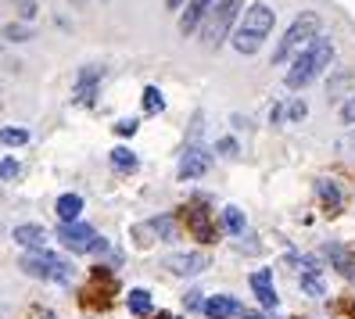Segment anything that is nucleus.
Masks as SVG:
<instances>
[{
    "mask_svg": "<svg viewBox=\"0 0 355 319\" xmlns=\"http://www.w3.org/2000/svg\"><path fill=\"white\" fill-rule=\"evenodd\" d=\"M18 173H22V165L15 158H0V180H15Z\"/></svg>",
    "mask_w": 355,
    "mask_h": 319,
    "instance_id": "25",
    "label": "nucleus"
},
{
    "mask_svg": "<svg viewBox=\"0 0 355 319\" xmlns=\"http://www.w3.org/2000/svg\"><path fill=\"white\" fill-rule=\"evenodd\" d=\"M320 36V15H312V11H302L295 22H291V29L284 33L280 40V47L273 51V65H284V61H291L302 47H309L312 40Z\"/></svg>",
    "mask_w": 355,
    "mask_h": 319,
    "instance_id": "3",
    "label": "nucleus"
},
{
    "mask_svg": "<svg viewBox=\"0 0 355 319\" xmlns=\"http://www.w3.org/2000/svg\"><path fill=\"white\" fill-rule=\"evenodd\" d=\"M191 230L198 233V241H205V244L216 241V226H212V219H208L205 208H191Z\"/></svg>",
    "mask_w": 355,
    "mask_h": 319,
    "instance_id": "15",
    "label": "nucleus"
},
{
    "mask_svg": "<svg viewBox=\"0 0 355 319\" xmlns=\"http://www.w3.org/2000/svg\"><path fill=\"white\" fill-rule=\"evenodd\" d=\"M162 266L169 273H176V276H198V273L208 269V255H201V251H173Z\"/></svg>",
    "mask_w": 355,
    "mask_h": 319,
    "instance_id": "7",
    "label": "nucleus"
},
{
    "mask_svg": "<svg viewBox=\"0 0 355 319\" xmlns=\"http://www.w3.org/2000/svg\"><path fill=\"white\" fill-rule=\"evenodd\" d=\"M216 151H219L223 158H237V140H234V137H223Z\"/></svg>",
    "mask_w": 355,
    "mask_h": 319,
    "instance_id": "26",
    "label": "nucleus"
},
{
    "mask_svg": "<svg viewBox=\"0 0 355 319\" xmlns=\"http://www.w3.org/2000/svg\"><path fill=\"white\" fill-rule=\"evenodd\" d=\"M58 241L65 244L69 251H104V248H108L101 233H97L94 226H87V223H69V226H61V230H58Z\"/></svg>",
    "mask_w": 355,
    "mask_h": 319,
    "instance_id": "6",
    "label": "nucleus"
},
{
    "mask_svg": "<svg viewBox=\"0 0 355 319\" xmlns=\"http://www.w3.org/2000/svg\"><path fill=\"white\" fill-rule=\"evenodd\" d=\"M119 133H122V137H133V133H137V119H122V122H119Z\"/></svg>",
    "mask_w": 355,
    "mask_h": 319,
    "instance_id": "30",
    "label": "nucleus"
},
{
    "mask_svg": "<svg viewBox=\"0 0 355 319\" xmlns=\"http://www.w3.org/2000/svg\"><path fill=\"white\" fill-rule=\"evenodd\" d=\"M162 108H165L162 90H158V87H148V90H144V112H148V115H158Z\"/></svg>",
    "mask_w": 355,
    "mask_h": 319,
    "instance_id": "23",
    "label": "nucleus"
},
{
    "mask_svg": "<svg viewBox=\"0 0 355 319\" xmlns=\"http://www.w3.org/2000/svg\"><path fill=\"white\" fill-rule=\"evenodd\" d=\"M341 122H355V94H352V101H345V108H341Z\"/></svg>",
    "mask_w": 355,
    "mask_h": 319,
    "instance_id": "29",
    "label": "nucleus"
},
{
    "mask_svg": "<svg viewBox=\"0 0 355 319\" xmlns=\"http://www.w3.org/2000/svg\"><path fill=\"white\" fill-rule=\"evenodd\" d=\"M54 212H58L61 226H69V223H76V219H79V212H83V198H76V194H61V198H58V205H54Z\"/></svg>",
    "mask_w": 355,
    "mask_h": 319,
    "instance_id": "14",
    "label": "nucleus"
},
{
    "mask_svg": "<svg viewBox=\"0 0 355 319\" xmlns=\"http://www.w3.org/2000/svg\"><path fill=\"white\" fill-rule=\"evenodd\" d=\"M252 291H255V298L266 305V309H277V287H273V273L269 269H259V273H252Z\"/></svg>",
    "mask_w": 355,
    "mask_h": 319,
    "instance_id": "9",
    "label": "nucleus"
},
{
    "mask_svg": "<svg viewBox=\"0 0 355 319\" xmlns=\"http://www.w3.org/2000/svg\"><path fill=\"white\" fill-rule=\"evenodd\" d=\"M212 4H216V0H191V4H187V11H183V18H180V33L191 36V33L205 22V15L212 11Z\"/></svg>",
    "mask_w": 355,
    "mask_h": 319,
    "instance_id": "10",
    "label": "nucleus"
},
{
    "mask_svg": "<svg viewBox=\"0 0 355 319\" xmlns=\"http://www.w3.org/2000/svg\"><path fill=\"white\" fill-rule=\"evenodd\" d=\"M165 4H169V11H180V8L187 4V0H165Z\"/></svg>",
    "mask_w": 355,
    "mask_h": 319,
    "instance_id": "33",
    "label": "nucleus"
},
{
    "mask_svg": "<svg viewBox=\"0 0 355 319\" xmlns=\"http://www.w3.org/2000/svg\"><path fill=\"white\" fill-rule=\"evenodd\" d=\"M15 241L22 248H29V251H40L47 244V230L40 223H22V226H15Z\"/></svg>",
    "mask_w": 355,
    "mask_h": 319,
    "instance_id": "11",
    "label": "nucleus"
},
{
    "mask_svg": "<svg viewBox=\"0 0 355 319\" xmlns=\"http://www.w3.org/2000/svg\"><path fill=\"white\" fill-rule=\"evenodd\" d=\"M4 33H8V36H11V40H18V44H22V40H29V36H33V33H29V29H26V26H8V29H4Z\"/></svg>",
    "mask_w": 355,
    "mask_h": 319,
    "instance_id": "28",
    "label": "nucleus"
},
{
    "mask_svg": "<svg viewBox=\"0 0 355 319\" xmlns=\"http://www.w3.org/2000/svg\"><path fill=\"white\" fill-rule=\"evenodd\" d=\"M112 165L119 169V173H137V155L130 151V147H115V151H112Z\"/></svg>",
    "mask_w": 355,
    "mask_h": 319,
    "instance_id": "19",
    "label": "nucleus"
},
{
    "mask_svg": "<svg viewBox=\"0 0 355 319\" xmlns=\"http://www.w3.org/2000/svg\"><path fill=\"white\" fill-rule=\"evenodd\" d=\"M330 58H334V44H330L327 36H316V40H312V44L295 58V65L287 69V87H291V90L309 87V83L330 65Z\"/></svg>",
    "mask_w": 355,
    "mask_h": 319,
    "instance_id": "2",
    "label": "nucleus"
},
{
    "mask_svg": "<svg viewBox=\"0 0 355 319\" xmlns=\"http://www.w3.org/2000/svg\"><path fill=\"white\" fill-rule=\"evenodd\" d=\"M234 312H237V302L230 294H216V298H208V302H205V316L208 319H230Z\"/></svg>",
    "mask_w": 355,
    "mask_h": 319,
    "instance_id": "12",
    "label": "nucleus"
},
{
    "mask_svg": "<svg viewBox=\"0 0 355 319\" xmlns=\"http://www.w3.org/2000/svg\"><path fill=\"white\" fill-rule=\"evenodd\" d=\"M148 230L158 233V241H176V223H173V216H158V219H151Z\"/></svg>",
    "mask_w": 355,
    "mask_h": 319,
    "instance_id": "18",
    "label": "nucleus"
},
{
    "mask_svg": "<svg viewBox=\"0 0 355 319\" xmlns=\"http://www.w3.org/2000/svg\"><path fill=\"white\" fill-rule=\"evenodd\" d=\"M223 226H226L230 233H234V237H237V233H244V212H241V208H234V205L223 208Z\"/></svg>",
    "mask_w": 355,
    "mask_h": 319,
    "instance_id": "20",
    "label": "nucleus"
},
{
    "mask_svg": "<svg viewBox=\"0 0 355 319\" xmlns=\"http://www.w3.org/2000/svg\"><path fill=\"white\" fill-rule=\"evenodd\" d=\"M155 319H180V316H173V312H162V316H155Z\"/></svg>",
    "mask_w": 355,
    "mask_h": 319,
    "instance_id": "34",
    "label": "nucleus"
},
{
    "mask_svg": "<svg viewBox=\"0 0 355 319\" xmlns=\"http://www.w3.org/2000/svg\"><path fill=\"white\" fill-rule=\"evenodd\" d=\"M183 305H187V309H205L201 291H187V294H183Z\"/></svg>",
    "mask_w": 355,
    "mask_h": 319,
    "instance_id": "27",
    "label": "nucleus"
},
{
    "mask_svg": "<svg viewBox=\"0 0 355 319\" xmlns=\"http://www.w3.org/2000/svg\"><path fill=\"white\" fill-rule=\"evenodd\" d=\"M316 194L323 198V205H327V212L334 216V212H341V201H345V194H341V187L334 183V180H316Z\"/></svg>",
    "mask_w": 355,
    "mask_h": 319,
    "instance_id": "13",
    "label": "nucleus"
},
{
    "mask_svg": "<svg viewBox=\"0 0 355 319\" xmlns=\"http://www.w3.org/2000/svg\"><path fill=\"white\" fill-rule=\"evenodd\" d=\"M130 312H133V316H140V319H144V316H151V312H155L151 294H148V291H140V287H137V291H130Z\"/></svg>",
    "mask_w": 355,
    "mask_h": 319,
    "instance_id": "17",
    "label": "nucleus"
},
{
    "mask_svg": "<svg viewBox=\"0 0 355 319\" xmlns=\"http://www.w3.org/2000/svg\"><path fill=\"white\" fill-rule=\"evenodd\" d=\"M302 291H305L309 298H323V294H327L323 276H320V273H302Z\"/></svg>",
    "mask_w": 355,
    "mask_h": 319,
    "instance_id": "21",
    "label": "nucleus"
},
{
    "mask_svg": "<svg viewBox=\"0 0 355 319\" xmlns=\"http://www.w3.org/2000/svg\"><path fill=\"white\" fill-rule=\"evenodd\" d=\"M352 151H355V140H352Z\"/></svg>",
    "mask_w": 355,
    "mask_h": 319,
    "instance_id": "35",
    "label": "nucleus"
},
{
    "mask_svg": "<svg viewBox=\"0 0 355 319\" xmlns=\"http://www.w3.org/2000/svg\"><path fill=\"white\" fill-rule=\"evenodd\" d=\"M0 144L22 147V144H29V130H18V126H4V130H0Z\"/></svg>",
    "mask_w": 355,
    "mask_h": 319,
    "instance_id": "22",
    "label": "nucleus"
},
{
    "mask_svg": "<svg viewBox=\"0 0 355 319\" xmlns=\"http://www.w3.org/2000/svg\"><path fill=\"white\" fill-rule=\"evenodd\" d=\"M18 15H22V18H33V15H36V4H33V0H18Z\"/></svg>",
    "mask_w": 355,
    "mask_h": 319,
    "instance_id": "31",
    "label": "nucleus"
},
{
    "mask_svg": "<svg viewBox=\"0 0 355 319\" xmlns=\"http://www.w3.org/2000/svg\"><path fill=\"white\" fill-rule=\"evenodd\" d=\"M29 319H58L51 309H29Z\"/></svg>",
    "mask_w": 355,
    "mask_h": 319,
    "instance_id": "32",
    "label": "nucleus"
},
{
    "mask_svg": "<svg viewBox=\"0 0 355 319\" xmlns=\"http://www.w3.org/2000/svg\"><path fill=\"white\" fill-rule=\"evenodd\" d=\"M327 255H330V259H334V266H338V273L341 276H348V280L355 284V255H348L341 244H330L327 248Z\"/></svg>",
    "mask_w": 355,
    "mask_h": 319,
    "instance_id": "16",
    "label": "nucleus"
},
{
    "mask_svg": "<svg viewBox=\"0 0 355 319\" xmlns=\"http://www.w3.org/2000/svg\"><path fill=\"white\" fill-rule=\"evenodd\" d=\"M22 273L29 276H40V280H72V266L58 255H47V251H26L22 255Z\"/></svg>",
    "mask_w": 355,
    "mask_h": 319,
    "instance_id": "4",
    "label": "nucleus"
},
{
    "mask_svg": "<svg viewBox=\"0 0 355 319\" xmlns=\"http://www.w3.org/2000/svg\"><path fill=\"white\" fill-rule=\"evenodd\" d=\"M241 11V0H216L212 11L205 15V44L208 47H219L223 44V36L230 33V26H234V18Z\"/></svg>",
    "mask_w": 355,
    "mask_h": 319,
    "instance_id": "5",
    "label": "nucleus"
},
{
    "mask_svg": "<svg viewBox=\"0 0 355 319\" xmlns=\"http://www.w3.org/2000/svg\"><path fill=\"white\" fill-rule=\"evenodd\" d=\"M273 22H277L273 8L262 4V0H255V4L244 11V22H241V29L234 33V40H230V44H234L237 54H255V51L266 44V36L273 33Z\"/></svg>",
    "mask_w": 355,
    "mask_h": 319,
    "instance_id": "1",
    "label": "nucleus"
},
{
    "mask_svg": "<svg viewBox=\"0 0 355 319\" xmlns=\"http://www.w3.org/2000/svg\"><path fill=\"white\" fill-rule=\"evenodd\" d=\"M284 115H287L291 122H302V119H305V101H291V104H287V112L280 108V119H284Z\"/></svg>",
    "mask_w": 355,
    "mask_h": 319,
    "instance_id": "24",
    "label": "nucleus"
},
{
    "mask_svg": "<svg viewBox=\"0 0 355 319\" xmlns=\"http://www.w3.org/2000/svg\"><path fill=\"white\" fill-rule=\"evenodd\" d=\"M208 169H212V151H205V147H187L183 162H180V180H198Z\"/></svg>",
    "mask_w": 355,
    "mask_h": 319,
    "instance_id": "8",
    "label": "nucleus"
}]
</instances>
